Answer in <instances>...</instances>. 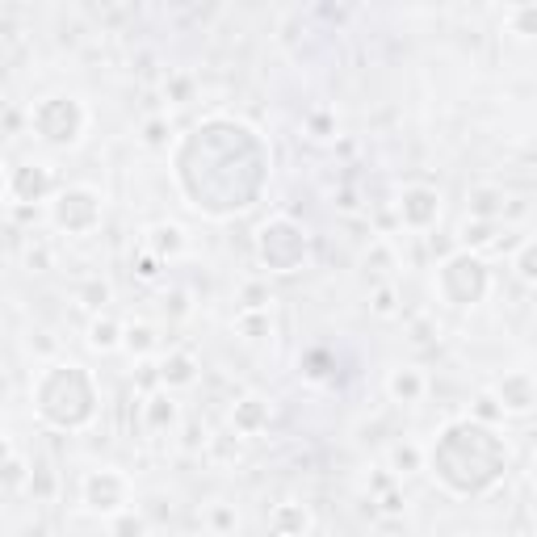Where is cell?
<instances>
[{
    "label": "cell",
    "mask_w": 537,
    "mask_h": 537,
    "mask_svg": "<svg viewBox=\"0 0 537 537\" xmlns=\"http://www.w3.org/2000/svg\"><path fill=\"white\" fill-rule=\"evenodd\" d=\"M437 294L441 303H449L454 311H470L487 303L491 294V265L483 252H470V248H454L437 265Z\"/></svg>",
    "instance_id": "cell-4"
},
{
    "label": "cell",
    "mask_w": 537,
    "mask_h": 537,
    "mask_svg": "<svg viewBox=\"0 0 537 537\" xmlns=\"http://www.w3.org/2000/svg\"><path fill=\"white\" fill-rule=\"evenodd\" d=\"M110 537H152V521L139 508H126L118 517H110Z\"/></svg>",
    "instance_id": "cell-22"
},
{
    "label": "cell",
    "mask_w": 537,
    "mask_h": 537,
    "mask_svg": "<svg viewBox=\"0 0 537 537\" xmlns=\"http://www.w3.org/2000/svg\"><path fill=\"white\" fill-rule=\"evenodd\" d=\"M235 332L248 336V340H265L273 332L269 311H240V315H235Z\"/></svg>",
    "instance_id": "cell-30"
},
{
    "label": "cell",
    "mask_w": 537,
    "mask_h": 537,
    "mask_svg": "<svg viewBox=\"0 0 537 537\" xmlns=\"http://www.w3.org/2000/svg\"><path fill=\"white\" fill-rule=\"evenodd\" d=\"M273 424V403L265 395H240L231 403V428L240 437H261Z\"/></svg>",
    "instance_id": "cell-14"
},
{
    "label": "cell",
    "mask_w": 537,
    "mask_h": 537,
    "mask_svg": "<svg viewBox=\"0 0 537 537\" xmlns=\"http://www.w3.org/2000/svg\"><path fill=\"white\" fill-rule=\"evenodd\" d=\"M454 537H470V533H454Z\"/></svg>",
    "instance_id": "cell-39"
},
{
    "label": "cell",
    "mask_w": 537,
    "mask_h": 537,
    "mask_svg": "<svg viewBox=\"0 0 537 537\" xmlns=\"http://www.w3.org/2000/svg\"><path fill=\"white\" fill-rule=\"evenodd\" d=\"M256 261H261L269 273H298L311 261V231L290 219V214H277V219L261 223L256 231Z\"/></svg>",
    "instance_id": "cell-6"
},
{
    "label": "cell",
    "mask_w": 537,
    "mask_h": 537,
    "mask_svg": "<svg viewBox=\"0 0 537 537\" xmlns=\"http://www.w3.org/2000/svg\"><path fill=\"white\" fill-rule=\"evenodd\" d=\"M139 420H143V433H152V437H164V433H173V428L181 424V407L173 399V391H152L143 399L139 407Z\"/></svg>",
    "instance_id": "cell-13"
},
{
    "label": "cell",
    "mask_w": 537,
    "mask_h": 537,
    "mask_svg": "<svg viewBox=\"0 0 537 537\" xmlns=\"http://www.w3.org/2000/svg\"><path fill=\"white\" fill-rule=\"evenodd\" d=\"M273 177V147L252 122L210 114L173 143V181L202 219H240L265 198Z\"/></svg>",
    "instance_id": "cell-1"
},
{
    "label": "cell",
    "mask_w": 537,
    "mask_h": 537,
    "mask_svg": "<svg viewBox=\"0 0 537 537\" xmlns=\"http://www.w3.org/2000/svg\"><path fill=\"white\" fill-rule=\"evenodd\" d=\"M122 349L131 353V357H147V353L156 349V328L147 324V319H131L126 332H122Z\"/></svg>",
    "instance_id": "cell-21"
},
{
    "label": "cell",
    "mask_w": 537,
    "mask_h": 537,
    "mask_svg": "<svg viewBox=\"0 0 537 537\" xmlns=\"http://www.w3.org/2000/svg\"><path fill=\"white\" fill-rule=\"evenodd\" d=\"M30 131L38 143L55 147V152H72V147H80V139L89 135V105L72 93H51V97L34 101Z\"/></svg>",
    "instance_id": "cell-5"
},
{
    "label": "cell",
    "mask_w": 537,
    "mask_h": 537,
    "mask_svg": "<svg viewBox=\"0 0 537 537\" xmlns=\"http://www.w3.org/2000/svg\"><path fill=\"white\" fill-rule=\"evenodd\" d=\"M508 462H512V449H508V437H500L496 424L458 416V420L441 424V433L428 445L424 470L454 500H483L504 483Z\"/></svg>",
    "instance_id": "cell-2"
},
{
    "label": "cell",
    "mask_w": 537,
    "mask_h": 537,
    "mask_svg": "<svg viewBox=\"0 0 537 537\" xmlns=\"http://www.w3.org/2000/svg\"><path fill=\"white\" fill-rule=\"evenodd\" d=\"M365 269H395V252H391V244H374L370 252H365Z\"/></svg>",
    "instance_id": "cell-36"
},
{
    "label": "cell",
    "mask_w": 537,
    "mask_h": 537,
    "mask_svg": "<svg viewBox=\"0 0 537 537\" xmlns=\"http://www.w3.org/2000/svg\"><path fill=\"white\" fill-rule=\"evenodd\" d=\"M533 374H537V357H533Z\"/></svg>",
    "instance_id": "cell-38"
},
{
    "label": "cell",
    "mask_w": 537,
    "mask_h": 537,
    "mask_svg": "<svg viewBox=\"0 0 537 537\" xmlns=\"http://www.w3.org/2000/svg\"><path fill=\"white\" fill-rule=\"evenodd\" d=\"M76 298H80V303H84V307H89L93 315H101L105 307H110V303H114V286H110V282H105V277H89V282H84V286L76 290Z\"/></svg>",
    "instance_id": "cell-23"
},
{
    "label": "cell",
    "mask_w": 537,
    "mask_h": 537,
    "mask_svg": "<svg viewBox=\"0 0 537 537\" xmlns=\"http://www.w3.org/2000/svg\"><path fill=\"white\" fill-rule=\"evenodd\" d=\"M512 273H517V282L537 286V235H533V240H525L517 252H512Z\"/></svg>",
    "instance_id": "cell-25"
},
{
    "label": "cell",
    "mask_w": 537,
    "mask_h": 537,
    "mask_svg": "<svg viewBox=\"0 0 537 537\" xmlns=\"http://www.w3.org/2000/svg\"><path fill=\"white\" fill-rule=\"evenodd\" d=\"M470 416L483 420V424H500V420H508V416H504V407H500V399L491 395V386L475 395V407H470Z\"/></svg>",
    "instance_id": "cell-33"
},
{
    "label": "cell",
    "mask_w": 537,
    "mask_h": 537,
    "mask_svg": "<svg viewBox=\"0 0 537 537\" xmlns=\"http://www.w3.org/2000/svg\"><path fill=\"white\" fill-rule=\"evenodd\" d=\"M156 378L164 391H189V386H198V378H202V361L189 349H168L156 365Z\"/></svg>",
    "instance_id": "cell-12"
},
{
    "label": "cell",
    "mask_w": 537,
    "mask_h": 537,
    "mask_svg": "<svg viewBox=\"0 0 537 537\" xmlns=\"http://www.w3.org/2000/svg\"><path fill=\"white\" fill-rule=\"evenodd\" d=\"M269 521H273V533L277 537H303L311 529V512H307V504H294L290 500V504H277Z\"/></svg>",
    "instance_id": "cell-20"
},
{
    "label": "cell",
    "mask_w": 537,
    "mask_h": 537,
    "mask_svg": "<svg viewBox=\"0 0 537 537\" xmlns=\"http://www.w3.org/2000/svg\"><path fill=\"white\" fill-rule=\"evenodd\" d=\"M193 93H198V80H193L189 72H173V76L164 80V97L173 101V105H189Z\"/></svg>",
    "instance_id": "cell-31"
},
{
    "label": "cell",
    "mask_w": 537,
    "mask_h": 537,
    "mask_svg": "<svg viewBox=\"0 0 537 537\" xmlns=\"http://www.w3.org/2000/svg\"><path fill=\"white\" fill-rule=\"evenodd\" d=\"M26 479H34L30 466H26V458L17 454V445H9L5 449V491H9V496H17V491L26 487Z\"/></svg>",
    "instance_id": "cell-27"
},
{
    "label": "cell",
    "mask_w": 537,
    "mask_h": 537,
    "mask_svg": "<svg viewBox=\"0 0 537 537\" xmlns=\"http://www.w3.org/2000/svg\"><path fill=\"white\" fill-rule=\"evenodd\" d=\"M143 248L152 252L160 265L177 261V256L185 252V227H177V223H156V227H147V235H143Z\"/></svg>",
    "instance_id": "cell-17"
},
{
    "label": "cell",
    "mask_w": 537,
    "mask_h": 537,
    "mask_svg": "<svg viewBox=\"0 0 537 537\" xmlns=\"http://www.w3.org/2000/svg\"><path fill=\"white\" fill-rule=\"evenodd\" d=\"M240 311H269V286L265 282H244L240 286Z\"/></svg>",
    "instance_id": "cell-35"
},
{
    "label": "cell",
    "mask_w": 537,
    "mask_h": 537,
    "mask_svg": "<svg viewBox=\"0 0 537 537\" xmlns=\"http://www.w3.org/2000/svg\"><path fill=\"white\" fill-rule=\"evenodd\" d=\"M508 210V189L496 181H483V185H470L466 189V219H479V223H500Z\"/></svg>",
    "instance_id": "cell-15"
},
{
    "label": "cell",
    "mask_w": 537,
    "mask_h": 537,
    "mask_svg": "<svg viewBox=\"0 0 537 537\" xmlns=\"http://www.w3.org/2000/svg\"><path fill=\"white\" fill-rule=\"evenodd\" d=\"M122 332H126V324L122 319H114L110 311H101V315H93L89 319V349L93 353H114V349H122Z\"/></svg>",
    "instance_id": "cell-18"
},
{
    "label": "cell",
    "mask_w": 537,
    "mask_h": 537,
    "mask_svg": "<svg viewBox=\"0 0 537 537\" xmlns=\"http://www.w3.org/2000/svg\"><path fill=\"white\" fill-rule=\"evenodd\" d=\"M504 26L517 38H537V5H512L504 9Z\"/></svg>",
    "instance_id": "cell-24"
},
{
    "label": "cell",
    "mask_w": 537,
    "mask_h": 537,
    "mask_svg": "<svg viewBox=\"0 0 537 537\" xmlns=\"http://www.w3.org/2000/svg\"><path fill=\"white\" fill-rule=\"evenodd\" d=\"M496 235H500V223H479V219H466V223H462V248L479 252V248H487V244H496Z\"/></svg>",
    "instance_id": "cell-26"
},
{
    "label": "cell",
    "mask_w": 537,
    "mask_h": 537,
    "mask_svg": "<svg viewBox=\"0 0 537 537\" xmlns=\"http://www.w3.org/2000/svg\"><path fill=\"white\" fill-rule=\"evenodd\" d=\"M386 395H391V403L399 407H412L428 395V378L420 365H395L391 374H386Z\"/></svg>",
    "instance_id": "cell-16"
},
{
    "label": "cell",
    "mask_w": 537,
    "mask_h": 537,
    "mask_svg": "<svg viewBox=\"0 0 537 537\" xmlns=\"http://www.w3.org/2000/svg\"><path fill=\"white\" fill-rule=\"evenodd\" d=\"M370 311H374L378 319H395V315H399V290H395V286H378V290L370 294Z\"/></svg>",
    "instance_id": "cell-34"
},
{
    "label": "cell",
    "mask_w": 537,
    "mask_h": 537,
    "mask_svg": "<svg viewBox=\"0 0 537 537\" xmlns=\"http://www.w3.org/2000/svg\"><path fill=\"white\" fill-rule=\"evenodd\" d=\"M395 219L407 231H433L441 223V193L433 185H403L395 202Z\"/></svg>",
    "instance_id": "cell-10"
},
{
    "label": "cell",
    "mask_w": 537,
    "mask_h": 537,
    "mask_svg": "<svg viewBox=\"0 0 537 537\" xmlns=\"http://www.w3.org/2000/svg\"><path fill=\"white\" fill-rule=\"evenodd\" d=\"M80 504L93 512V517H118V512L131 508V479L122 475L118 466H97L80 479Z\"/></svg>",
    "instance_id": "cell-8"
},
{
    "label": "cell",
    "mask_w": 537,
    "mask_h": 537,
    "mask_svg": "<svg viewBox=\"0 0 537 537\" xmlns=\"http://www.w3.org/2000/svg\"><path fill=\"white\" fill-rule=\"evenodd\" d=\"M5 193L13 206H34V202H51L59 185H55V168L51 164H38V160H26V164H13L9 177H5Z\"/></svg>",
    "instance_id": "cell-9"
},
{
    "label": "cell",
    "mask_w": 537,
    "mask_h": 537,
    "mask_svg": "<svg viewBox=\"0 0 537 537\" xmlns=\"http://www.w3.org/2000/svg\"><path fill=\"white\" fill-rule=\"evenodd\" d=\"M135 273L143 277V282H152V277L160 273V261H156V256H152V252H147V248H143V252L135 256Z\"/></svg>",
    "instance_id": "cell-37"
},
{
    "label": "cell",
    "mask_w": 537,
    "mask_h": 537,
    "mask_svg": "<svg viewBox=\"0 0 537 537\" xmlns=\"http://www.w3.org/2000/svg\"><path fill=\"white\" fill-rule=\"evenodd\" d=\"M206 525H210L214 537H227V533L240 529V512H235V504H210L206 508Z\"/></svg>",
    "instance_id": "cell-28"
},
{
    "label": "cell",
    "mask_w": 537,
    "mask_h": 537,
    "mask_svg": "<svg viewBox=\"0 0 537 537\" xmlns=\"http://www.w3.org/2000/svg\"><path fill=\"white\" fill-rule=\"evenodd\" d=\"M386 462H391V475L395 479H407V475H416V470H424L428 449L416 445V441H395L391 454H386Z\"/></svg>",
    "instance_id": "cell-19"
},
{
    "label": "cell",
    "mask_w": 537,
    "mask_h": 537,
    "mask_svg": "<svg viewBox=\"0 0 537 537\" xmlns=\"http://www.w3.org/2000/svg\"><path fill=\"white\" fill-rule=\"evenodd\" d=\"M491 395L500 399L504 416H529V412H537V374L533 370H508L496 378Z\"/></svg>",
    "instance_id": "cell-11"
},
{
    "label": "cell",
    "mask_w": 537,
    "mask_h": 537,
    "mask_svg": "<svg viewBox=\"0 0 537 537\" xmlns=\"http://www.w3.org/2000/svg\"><path fill=\"white\" fill-rule=\"evenodd\" d=\"M30 403L34 416L55 433H84L101 412V386L80 361H55L34 378Z\"/></svg>",
    "instance_id": "cell-3"
},
{
    "label": "cell",
    "mask_w": 537,
    "mask_h": 537,
    "mask_svg": "<svg viewBox=\"0 0 537 537\" xmlns=\"http://www.w3.org/2000/svg\"><path fill=\"white\" fill-rule=\"evenodd\" d=\"M51 227L63 235H89L105 219V198L93 185H63L51 198Z\"/></svg>",
    "instance_id": "cell-7"
},
{
    "label": "cell",
    "mask_w": 537,
    "mask_h": 537,
    "mask_svg": "<svg viewBox=\"0 0 537 537\" xmlns=\"http://www.w3.org/2000/svg\"><path fill=\"white\" fill-rule=\"evenodd\" d=\"M152 152H168V143H173V122H168L164 114H156V118H147L143 122V135H139Z\"/></svg>",
    "instance_id": "cell-29"
},
{
    "label": "cell",
    "mask_w": 537,
    "mask_h": 537,
    "mask_svg": "<svg viewBox=\"0 0 537 537\" xmlns=\"http://www.w3.org/2000/svg\"><path fill=\"white\" fill-rule=\"evenodd\" d=\"M303 131H307V139H315V143H328V139L336 135V114H332V110H311L307 122H303Z\"/></svg>",
    "instance_id": "cell-32"
}]
</instances>
